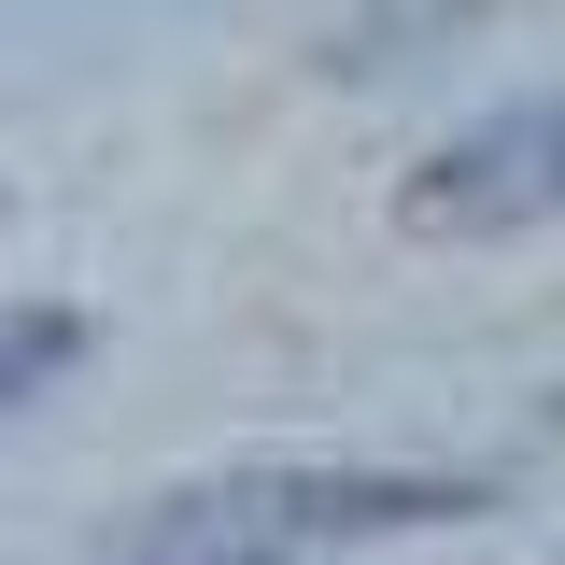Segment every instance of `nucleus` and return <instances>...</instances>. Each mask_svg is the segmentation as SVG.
<instances>
[{
  "label": "nucleus",
  "instance_id": "1",
  "mask_svg": "<svg viewBox=\"0 0 565 565\" xmlns=\"http://www.w3.org/2000/svg\"><path fill=\"white\" fill-rule=\"evenodd\" d=\"M537 212H565V99H509V114L452 128L396 184V226L411 241H509Z\"/></svg>",
  "mask_w": 565,
  "mask_h": 565
},
{
  "label": "nucleus",
  "instance_id": "2",
  "mask_svg": "<svg viewBox=\"0 0 565 565\" xmlns=\"http://www.w3.org/2000/svg\"><path fill=\"white\" fill-rule=\"evenodd\" d=\"M71 340H85L71 311H0V411H14L29 382H57V367H71Z\"/></svg>",
  "mask_w": 565,
  "mask_h": 565
}]
</instances>
